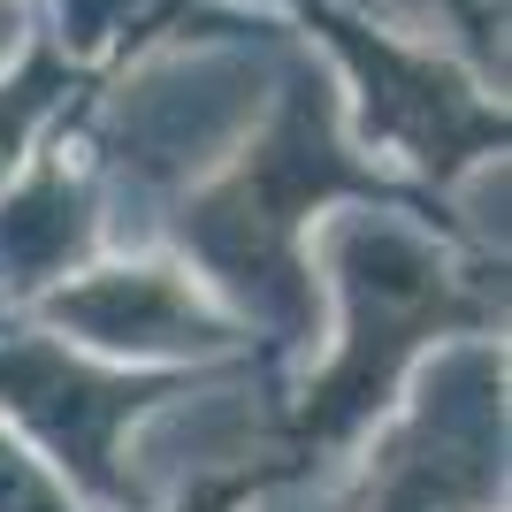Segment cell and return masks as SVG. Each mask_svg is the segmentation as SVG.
I'll use <instances>...</instances> for the list:
<instances>
[{
  "label": "cell",
  "instance_id": "cell-1",
  "mask_svg": "<svg viewBox=\"0 0 512 512\" xmlns=\"http://www.w3.org/2000/svg\"><path fill=\"white\" fill-rule=\"evenodd\" d=\"M367 184L337 153V115L314 77H291L276 100V123L260 130L214 192L184 207V245L199 253L214 283H230L237 299L268 321H306L314 276H306V230L337 192Z\"/></svg>",
  "mask_w": 512,
  "mask_h": 512
},
{
  "label": "cell",
  "instance_id": "cell-2",
  "mask_svg": "<svg viewBox=\"0 0 512 512\" xmlns=\"http://www.w3.org/2000/svg\"><path fill=\"white\" fill-rule=\"evenodd\" d=\"M314 245L344 299V337H337V360L306 383L299 436L329 444V436L360 428L390 398L398 367L413 360V344L467 329L482 306H474L467 276L444 260V245L428 230H413L406 214H375V207L329 214Z\"/></svg>",
  "mask_w": 512,
  "mask_h": 512
},
{
  "label": "cell",
  "instance_id": "cell-3",
  "mask_svg": "<svg viewBox=\"0 0 512 512\" xmlns=\"http://www.w3.org/2000/svg\"><path fill=\"white\" fill-rule=\"evenodd\" d=\"M505 497V360L451 344L367 451L352 512H497Z\"/></svg>",
  "mask_w": 512,
  "mask_h": 512
},
{
  "label": "cell",
  "instance_id": "cell-4",
  "mask_svg": "<svg viewBox=\"0 0 512 512\" xmlns=\"http://www.w3.org/2000/svg\"><path fill=\"white\" fill-rule=\"evenodd\" d=\"M299 16L344 62L352 100H360V138L375 153H398L421 176H459L467 161L505 146V107L482 100V85L459 62L390 39L360 16H337L329 0H299Z\"/></svg>",
  "mask_w": 512,
  "mask_h": 512
},
{
  "label": "cell",
  "instance_id": "cell-5",
  "mask_svg": "<svg viewBox=\"0 0 512 512\" xmlns=\"http://www.w3.org/2000/svg\"><path fill=\"white\" fill-rule=\"evenodd\" d=\"M153 398H176V383H138V375H115V367L85 360L54 337L0 329V413L107 505H130V474L115 467V436Z\"/></svg>",
  "mask_w": 512,
  "mask_h": 512
},
{
  "label": "cell",
  "instance_id": "cell-6",
  "mask_svg": "<svg viewBox=\"0 0 512 512\" xmlns=\"http://www.w3.org/2000/svg\"><path fill=\"white\" fill-rule=\"evenodd\" d=\"M46 321L107 360H214L237 344V321L192 283V268L169 260L85 268L46 299Z\"/></svg>",
  "mask_w": 512,
  "mask_h": 512
},
{
  "label": "cell",
  "instance_id": "cell-7",
  "mask_svg": "<svg viewBox=\"0 0 512 512\" xmlns=\"http://www.w3.org/2000/svg\"><path fill=\"white\" fill-rule=\"evenodd\" d=\"M100 214L69 161H23L0 184V291H46L92 260Z\"/></svg>",
  "mask_w": 512,
  "mask_h": 512
},
{
  "label": "cell",
  "instance_id": "cell-8",
  "mask_svg": "<svg viewBox=\"0 0 512 512\" xmlns=\"http://www.w3.org/2000/svg\"><path fill=\"white\" fill-rule=\"evenodd\" d=\"M69 85H77V69L62 54H23L16 69H0V184L39 153V130L54 123Z\"/></svg>",
  "mask_w": 512,
  "mask_h": 512
},
{
  "label": "cell",
  "instance_id": "cell-9",
  "mask_svg": "<svg viewBox=\"0 0 512 512\" xmlns=\"http://www.w3.org/2000/svg\"><path fill=\"white\" fill-rule=\"evenodd\" d=\"M161 16H169V0H54L62 62H107V54H130Z\"/></svg>",
  "mask_w": 512,
  "mask_h": 512
},
{
  "label": "cell",
  "instance_id": "cell-10",
  "mask_svg": "<svg viewBox=\"0 0 512 512\" xmlns=\"http://www.w3.org/2000/svg\"><path fill=\"white\" fill-rule=\"evenodd\" d=\"M0 512H77L62 474L46 467L39 451H23L8 428H0Z\"/></svg>",
  "mask_w": 512,
  "mask_h": 512
},
{
  "label": "cell",
  "instance_id": "cell-11",
  "mask_svg": "<svg viewBox=\"0 0 512 512\" xmlns=\"http://www.w3.org/2000/svg\"><path fill=\"white\" fill-rule=\"evenodd\" d=\"M23 46H31V16H23V0H0V69L23 62Z\"/></svg>",
  "mask_w": 512,
  "mask_h": 512
},
{
  "label": "cell",
  "instance_id": "cell-12",
  "mask_svg": "<svg viewBox=\"0 0 512 512\" xmlns=\"http://www.w3.org/2000/svg\"><path fill=\"white\" fill-rule=\"evenodd\" d=\"M245 490H253V482H245V474H230V482H207V490H192L176 512H237V497H245Z\"/></svg>",
  "mask_w": 512,
  "mask_h": 512
},
{
  "label": "cell",
  "instance_id": "cell-13",
  "mask_svg": "<svg viewBox=\"0 0 512 512\" xmlns=\"http://www.w3.org/2000/svg\"><path fill=\"white\" fill-rule=\"evenodd\" d=\"M436 8H444V16H459V23L474 31V39L490 46V0H436Z\"/></svg>",
  "mask_w": 512,
  "mask_h": 512
}]
</instances>
